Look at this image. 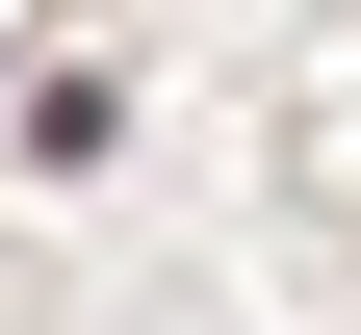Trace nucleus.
I'll return each instance as SVG.
<instances>
[{
  "instance_id": "obj_1",
  "label": "nucleus",
  "mask_w": 361,
  "mask_h": 335,
  "mask_svg": "<svg viewBox=\"0 0 361 335\" xmlns=\"http://www.w3.org/2000/svg\"><path fill=\"white\" fill-rule=\"evenodd\" d=\"M0 129H26V78H0Z\"/></svg>"
}]
</instances>
